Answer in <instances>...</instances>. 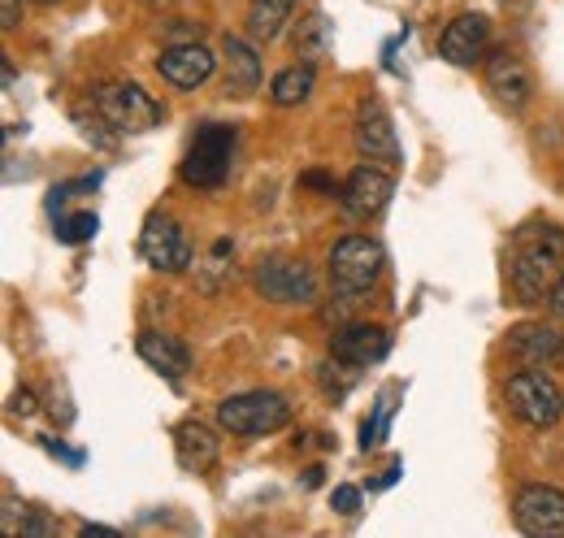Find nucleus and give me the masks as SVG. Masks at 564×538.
Wrapping results in <instances>:
<instances>
[{
    "label": "nucleus",
    "mask_w": 564,
    "mask_h": 538,
    "mask_svg": "<svg viewBox=\"0 0 564 538\" xmlns=\"http://www.w3.org/2000/svg\"><path fill=\"white\" fill-rule=\"evenodd\" d=\"M91 109L105 127H113L118 134H143L152 127H161L165 109L161 100H152L140 83H100L91 92Z\"/></svg>",
    "instance_id": "nucleus-2"
},
{
    "label": "nucleus",
    "mask_w": 564,
    "mask_h": 538,
    "mask_svg": "<svg viewBox=\"0 0 564 538\" xmlns=\"http://www.w3.org/2000/svg\"><path fill=\"white\" fill-rule=\"evenodd\" d=\"M387 352H391V335L382 326H365L360 322V326H344L339 335H330V356L344 361V365H352V369L378 365Z\"/></svg>",
    "instance_id": "nucleus-15"
},
{
    "label": "nucleus",
    "mask_w": 564,
    "mask_h": 538,
    "mask_svg": "<svg viewBox=\"0 0 564 538\" xmlns=\"http://www.w3.org/2000/svg\"><path fill=\"white\" fill-rule=\"evenodd\" d=\"M517 530L530 538H564V491L556 486H521L512 504Z\"/></svg>",
    "instance_id": "nucleus-8"
},
{
    "label": "nucleus",
    "mask_w": 564,
    "mask_h": 538,
    "mask_svg": "<svg viewBox=\"0 0 564 538\" xmlns=\"http://www.w3.org/2000/svg\"><path fill=\"white\" fill-rule=\"evenodd\" d=\"M291 421V404L279 391H243L217 404V426L243 439H265Z\"/></svg>",
    "instance_id": "nucleus-3"
},
{
    "label": "nucleus",
    "mask_w": 564,
    "mask_h": 538,
    "mask_svg": "<svg viewBox=\"0 0 564 538\" xmlns=\"http://www.w3.org/2000/svg\"><path fill=\"white\" fill-rule=\"evenodd\" d=\"M35 4H62V0H35Z\"/></svg>",
    "instance_id": "nucleus-31"
},
{
    "label": "nucleus",
    "mask_w": 564,
    "mask_h": 538,
    "mask_svg": "<svg viewBox=\"0 0 564 538\" xmlns=\"http://www.w3.org/2000/svg\"><path fill=\"white\" fill-rule=\"evenodd\" d=\"M230 157H235V131L221 127V122H209V127L196 131L192 148H187V157H183V165H178V174H183L187 187L213 192V187L226 183V174H230Z\"/></svg>",
    "instance_id": "nucleus-4"
},
{
    "label": "nucleus",
    "mask_w": 564,
    "mask_h": 538,
    "mask_svg": "<svg viewBox=\"0 0 564 538\" xmlns=\"http://www.w3.org/2000/svg\"><path fill=\"white\" fill-rule=\"evenodd\" d=\"M291 9H295V0H252L248 4V35L257 44L279 40L282 26L291 22Z\"/></svg>",
    "instance_id": "nucleus-20"
},
{
    "label": "nucleus",
    "mask_w": 564,
    "mask_h": 538,
    "mask_svg": "<svg viewBox=\"0 0 564 538\" xmlns=\"http://www.w3.org/2000/svg\"><path fill=\"white\" fill-rule=\"evenodd\" d=\"M143 4H152V9H165V4H174V0H143Z\"/></svg>",
    "instance_id": "nucleus-30"
},
{
    "label": "nucleus",
    "mask_w": 564,
    "mask_h": 538,
    "mask_svg": "<svg viewBox=\"0 0 564 538\" xmlns=\"http://www.w3.org/2000/svg\"><path fill=\"white\" fill-rule=\"evenodd\" d=\"M0 26H18V0H0Z\"/></svg>",
    "instance_id": "nucleus-26"
},
{
    "label": "nucleus",
    "mask_w": 564,
    "mask_h": 538,
    "mask_svg": "<svg viewBox=\"0 0 564 538\" xmlns=\"http://www.w3.org/2000/svg\"><path fill=\"white\" fill-rule=\"evenodd\" d=\"M547 304H552V313H556V318H561V322H564V278H561V282H556V291L547 295Z\"/></svg>",
    "instance_id": "nucleus-28"
},
{
    "label": "nucleus",
    "mask_w": 564,
    "mask_h": 538,
    "mask_svg": "<svg viewBox=\"0 0 564 538\" xmlns=\"http://www.w3.org/2000/svg\"><path fill=\"white\" fill-rule=\"evenodd\" d=\"M487 40H491V22L482 13H460L443 26L438 35V57L452 62V66H474L482 53H487Z\"/></svg>",
    "instance_id": "nucleus-11"
},
{
    "label": "nucleus",
    "mask_w": 564,
    "mask_h": 538,
    "mask_svg": "<svg viewBox=\"0 0 564 538\" xmlns=\"http://www.w3.org/2000/svg\"><path fill=\"white\" fill-rule=\"evenodd\" d=\"M503 400H508V408H512L517 421H525V426H534V430L556 426L564 412V391L547 378V374H539L534 365L508 378Z\"/></svg>",
    "instance_id": "nucleus-5"
},
{
    "label": "nucleus",
    "mask_w": 564,
    "mask_h": 538,
    "mask_svg": "<svg viewBox=\"0 0 564 538\" xmlns=\"http://www.w3.org/2000/svg\"><path fill=\"white\" fill-rule=\"evenodd\" d=\"M13 412L31 417V412H35V396H31V391H18V396H13Z\"/></svg>",
    "instance_id": "nucleus-27"
},
{
    "label": "nucleus",
    "mask_w": 564,
    "mask_h": 538,
    "mask_svg": "<svg viewBox=\"0 0 564 538\" xmlns=\"http://www.w3.org/2000/svg\"><path fill=\"white\" fill-rule=\"evenodd\" d=\"M308 92H313V62H300V66L279 69L274 83H270V100H274L279 109H291V105L308 100Z\"/></svg>",
    "instance_id": "nucleus-21"
},
{
    "label": "nucleus",
    "mask_w": 564,
    "mask_h": 538,
    "mask_svg": "<svg viewBox=\"0 0 564 538\" xmlns=\"http://www.w3.org/2000/svg\"><path fill=\"white\" fill-rule=\"evenodd\" d=\"M300 183H304V187H326V192H335V179H326V174H304Z\"/></svg>",
    "instance_id": "nucleus-29"
},
{
    "label": "nucleus",
    "mask_w": 564,
    "mask_h": 538,
    "mask_svg": "<svg viewBox=\"0 0 564 538\" xmlns=\"http://www.w3.org/2000/svg\"><path fill=\"white\" fill-rule=\"evenodd\" d=\"M252 287L274 304H313L317 300V273L304 261H291V257L261 261L252 273Z\"/></svg>",
    "instance_id": "nucleus-7"
},
{
    "label": "nucleus",
    "mask_w": 564,
    "mask_h": 538,
    "mask_svg": "<svg viewBox=\"0 0 564 538\" xmlns=\"http://www.w3.org/2000/svg\"><path fill=\"white\" fill-rule=\"evenodd\" d=\"M382 273V248L369 239V235H348L330 248V287L335 295L352 300L365 295Z\"/></svg>",
    "instance_id": "nucleus-6"
},
{
    "label": "nucleus",
    "mask_w": 564,
    "mask_h": 538,
    "mask_svg": "<svg viewBox=\"0 0 564 538\" xmlns=\"http://www.w3.org/2000/svg\"><path fill=\"white\" fill-rule=\"evenodd\" d=\"M140 257L152 269L183 273L192 266V244H187V235L178 230V222L170 213H152L140 230Z\"/></svg>",
    "instance_id": "nucleus-9"
},
{
    "label": "nucleus",
    "mask_w": 564,
    "mask_h": 538,
    "mask_svg": "<svg viewBox=\"0 0 564 538\" xmlns=\"http://www.w3.org/2000/svg\"><path fill=\"white\" fill-rule=\"evenodd\" d=\"M18 535L26 538V535H53V526H48V521H44V517H26V521H22V530H18Z\"/></svg>",
    "instance_id": "nucleus-25"
},
{
    "label": "nucleus",
    "mask_w": 564,
    "mask_h": 538,
    "mask_svg": "<svg viewBox=\"0 0 564 538\" xmlns=\"http://www.w3.org/2000/svg\"><path fill=\"white\" fill-rule=\"evenodd\" d=\"M322 40H326V18H322V13H313V18L304 22V35H295V57L313 62V57L322 53Z\"/></svg>",
    "instance_id": "nucleus-23"
},
{
    "label": "nucleus",
    "mask_w": 564,
    "mask_h": 538,
    "mask_svg": "<svg viewBox=\"0 0 564 538\" xmlns=\"http://www.w3.org/2000/svg\"><path fill=\"white\" fill-rule=\"evenodd\" d=\"M330 499H335V508H339L344 517H356V513H360V491H356V486H335Z\"/></svg>",
    "instance_id": "nucleus-24"
},
{
    "label": "nucleus",
    "mask_w": 564,
    "mask_h": 538,
    "mask_svg": "<svg viewBox=\"0 0 564 538\" xmlns=\"http://www.w3.org/2000/svg\"><path fill=\"white\" fill-rule=\"evenodd\" d=\"M217 66V57H213L209 49L200 44V40H187V44H170L161 57H156V74L165 78V83H174V87H183V92H192V87H200L205 78L213 74Z\"/></svg>",
    "instance_id": "nucleus-13"
},
{
    "label": "nucleus",
    "mask_w": 564,
    "mask_h": 538,
    "mask_svg": "<svg viewBox=\"0 0 564 538\" xmlns=\"http://www.w3.org/2000/svg\"><path fill=\"white\" fill-rule=\"evenodd\" d=\"M508 278H512V291H517L521 304H543V300L556 291V282L564 278L561 235H556L552 226H543V230H521Z\"/></svg>",
    "instance_id": "nucleus-1"
},
{
    "label": "nucleus",
    "mask_w": 564,
    "mask_h": 538,
    "mask_svg": "<svg viewBox=\"0 0 564 538\" xmlns=\"http://www.w3.org/2000/svg\"><path fill=\"white\" fill-rule=\"evenodd\" d=\"M96 213H74V217H62L57 222V239L62 244H87L91 235H96Z\"/></svg>",
    "instance_id": "nucleus-22"
},
{
    "label": "nucleus",
    "mask_w": 564,
    "mask_h": 538,
    "mask_svg": "<svg viewBox=\"0 0 564 538\" xmlns=\"http://www.w3.org/2000/svg\"><path fill=\"white\" fill-rule=\"evenodd\" d=\"M503 347L521 365H547V361H556L564 352V331L552 326V322H521V326L508 331Z\"/></svg>",
    "instance_id": "nucleus-14"
},
{
    "label": "nucleus",
    "mask_w": 564,
    "mask_h": 538,
    "mask_svg": "<svg viewBox=\"0 0 564 538\" xmlns=\"http://www.w3.org/2000/svg\"><path fill=\"white\" fill-rule=\"evenodd\" d=\"M356 148L365 161H378V165H400V139L395 127L387 118V109L378 100H360V114H356Z\"/></svg>",
    "instance_id": "nucleus-10"
},
{
    "label": "nucleus",
    "mask_w": 564,
    "mask_h": 538,
    "mask_svg": "<svg viewBox=\"0 0 564 538\" xmlns=\"http://www.w3.org/2000/svg\"><path fill=\"white\" fill-rule=\"evenodd\" d=\"M391 192H395L391 174H387V170H378V165L369 161V165H356L352 174L344 179L339 201H344V208H348L352 217H373V213H382V208H387Z\"/></svg>",
    "instance_id": "nucleus-12"
},
{
    "label": "nucleus",
    "mask_w": 564,
    "mask_h": 538,
    "mask_svg": "<svg viewBox=\"0 0 564 538\" xmlns=\"http://www.w3.org/2000/svg\"><path fill=\"white\" fill-rule=\"evenodd\" d=\"M217 452H221V443H217V434H213L205 421L174 426V456H178V465L187 473L213 470L217 465Z\"/></svg>",
    "instance_id": "nucleus-17"
},
{
    "label": "nucleus",
    "mask_w": 564,
    "mask_h": 538,
    "mask_svg": "<svg viewBox=\"0 0 564 538\" xmlns=\"http://www.w3.org/2000/svg\"><path fill=\"white\" fill-rule=\"evenodd\" d=\"M487 87H491L508 109H521L530 100V92H534L530 69H525V62L512 49H495L491 57H487Z\"/></svg>",
    "instance_id": "nucleus-16"
},
{
    "label": "nucleus",
    "mask_w": 564,
    "mask_h": 538,
    "mask_svg": "<svg viewBox=\"0 0 564 538\" xmlns=\"http://www.w3.org/2000/svg\"><path fill=\"white\" fill-rule=\"evenodd\" d=\"M221 66H226V92L235 96H252L261 87V57L248 40L226 35L221 40Z\"/></svg>",
    "instance_id": "nucleus-18"
},
{
    "label": "nucleus",
    "mask_w": 564,
    "mask_h": 538,
    "mask_svg": "<svg viewBox=\"0 0 564 538\" xmlns=\"http://www.w3.org/2000/svg\"><path fill=\"white\" fill-rule=\"evenodd\" d=\"M140 356L156 369V374H165L170 383H178L183 374H187V365H192V352H187V343L174 335H165V331H143L140 335Z\"/></svg>",
    "instance_id": "nucleus-19"
}]
</instances>
